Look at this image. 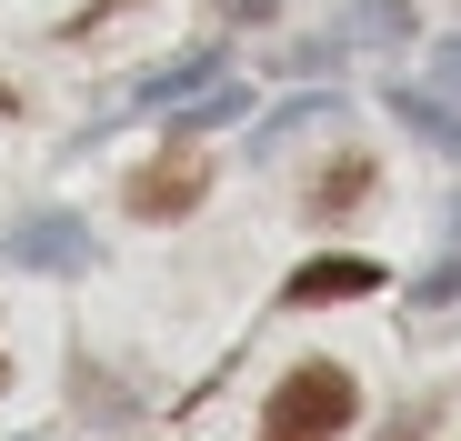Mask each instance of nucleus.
<instances>
[{
	"instance_id": "1",
	"label": "nucleus",
	"mask_w": 461,
	"mask_h": 441,
	"mask_svg": "<svg viewBox=\"0 0 461 441\" xmlns=\"http://www.w3.org/2000/svg\"><path fill=\"white\" fill-rule=\"evenodd\" d=\"M351 411H361V382L341 372V361H301V372L271 392V411H261V441H341Z\"/></svg>"
},
{
	"instance_id": "2",
	"label": "nucleus",
	"mask_w": 461,
	"mask_h": 441,
	"mask_svg": "<svg viewBox=\"0 0 461 441\" xmlns=\"http://www.w3.org/2000/svg\"><path fill=\"white\" fill-rule=\"evenodd\" d=\"M0 261H31V271H81V261H91V231H81L70 211H31V220H11Z\"/></svg>"
},
{
	"instance_id": "3",
	"label": "nucleus",
	"mask_w": 461,
	"mask_h": 441,
	"mask_svg": "<svg viewBox=\"0 0 461 441\" xmlns=\"http://www.w3.org/2000/svg\"><path fill=\"white\" fill-rule=\"evenodd\" d=\"M361 291H381V261L321 251V261H301V271L281 281V302H291V311H321V302H361Z\"/></svg>"
},
{
	"instance_id": "4",
	"label": "nucleus",
	"mask_w": 461,
	"mask_h": 441,
	"mask_svg": "<svg viewBox=\"0 0 461 441\" xmlns=\"http://www.w3.org/2000/svg\"><path fill=\"white\" fill-rule=\"evenodd\" d=\"M201 191H211V161H201V151H171V161H150V171L131 181V211H140V220H181Z\"/></svg>"
},
{
	"instance_id": "5",
	"label": "nucleus",
	"mask_w": 461,
	"mask_h": 441,
	"mask_svg": "<svg viewBox=\"0 0 461 441\" xmlns=\"http://www.w3.org/2000/svg\"><path fill=\"white\" fill-rule=\"evenodd\" d=\"M371 181H381V171H371V161H361V151H351V161H331V171H321V181H312V211H321V220H331V211H351V201H371Z\"/></svg>"
},
{
	"instance_id": "6",
	"label": "nucleus",
	"mask_w": 461,
	"mask_h": 441,
	"mask_svg": "<svg viewBox=\"0 0 461 441\" xmlns=\"http://www.w3.org/2000/svg\"><path fill=\"white\" fill-rule=\"evenodd\" d=\"M211 70H221V50H181L171 70H150V81H140V111H161L171 91H211Z\"/></svg>"
},
{
	"instance_id": "7",
	"label": "nucleus",
	"mask_w": 461,
	"mask_h": 441,
	"mask_svg": "<svg viewBox=\"0 0 461 441\" xmlns=\"http://www.w3.org/2000/svg\"><path fill=\"white\" fill-rule=\"evenodd\" d=\"M392 111H402V121H411V130L431 140V151H461V121H451V111H441L431 91H392Z\"/></svg>"
},
{
	"instance_id": "8",
	"label": "nucleus",
	"mask_w": 461,
	"mask_h": 441,
	"mask_svg": "<svg viewBox=\"0 0 461 441\" xmlns=\"http://www.w3.org/2000/svg\"><path fill=\"white\" fill-rule=\"evenodd\" d=\"M402 31H411L402 0H361V11H351V40H402Z\"/></svg>"
},
{
	"instance_id": "9",
	"label": "nucleus",
	"mask_w": 461,
	"mask_h": 441,
	"mask_svg": "<svg viewBox=\"0 0 461 441\" xmlns=\"http://www.w3.org/2000/svg\"><path fill=\"white\" fill-rule=\"evenodd\" d=\"M431 81H441V91H461V40H441V50H431Z\"/></svg>"
}]
</instances>
